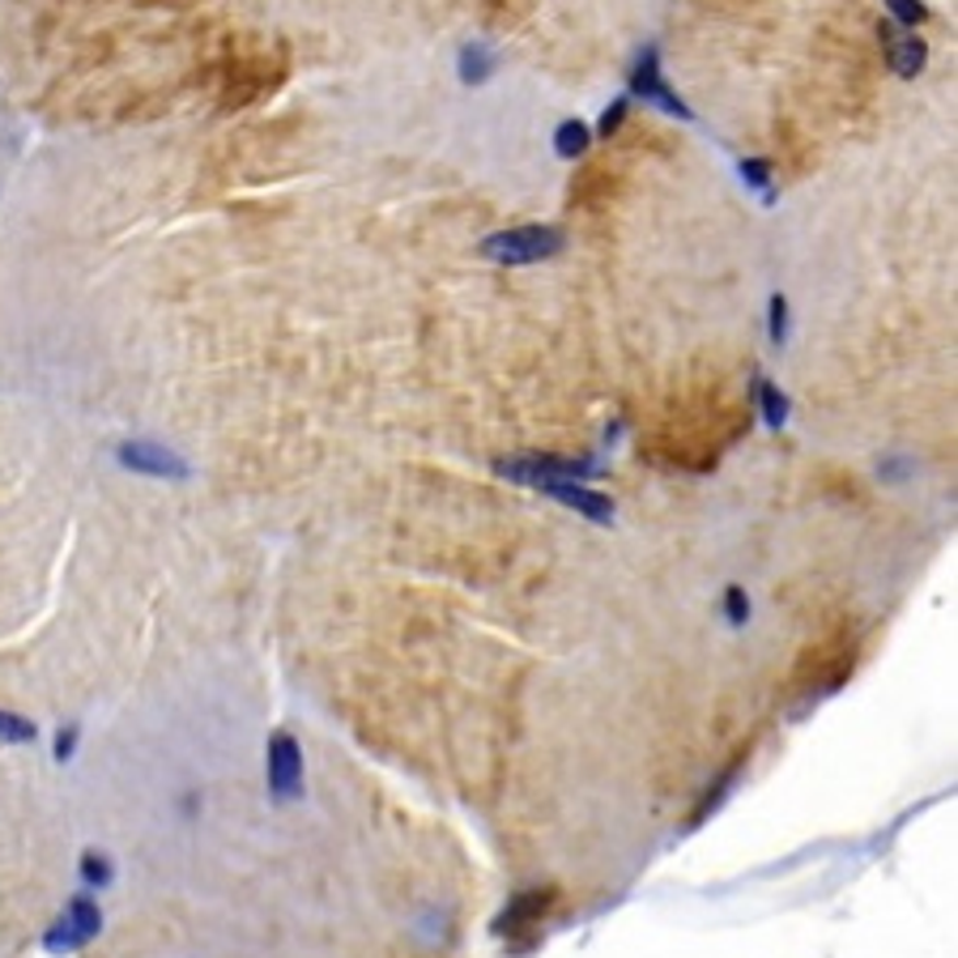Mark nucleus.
<instances>
[{
  "instance_id": "nucleus-1",
  "label": "nucleus",
  "mask_w": 958,
  "mask_h": 958,
  "mask_svg": "<svg viewBox=\"0 0 958 958\" xmlns=\"http://www.w3.org/2000/svg\"><path fill=\"white\" fill-rule=\"evenodd\" d=\"M265 784L273 805H290L307 793V763H303V746L295 732L277 728L265 746Z\"/></svg>"
},
{
  "instance_id": "nucleus-2",
  "label": "nucleus",
  "mask_w": 958,
  "mask_h": 958,
  "mask_svg": "<svg viewBox=\"0 0 958 958\" xmlns=\"http://www.w3.org/2000/svg\"><path fill=\"white\" fill-rule=\"evenodd\" d=\"M563 252V230L554 227H516L482 239V256L495 265H533Z\"/></svg>"
},
{
  "instance_id": "nucleus-3",
  "label": "nucleus",
  "mask_w": 958,
  "mask_h": 958,
  "mask_svg": "<svg viewBox=\"0 0 958 958\" xmlns=\"http://www.w3.org/2000/svg\"><path fill=\"white\" fill-rule=\"evenodd\" d=\"M103 933V908L90 894H73L65 903V912L51 920V928L43 933V950L47 955H73L81 946H90Z\"/></svg>"
},
{
  "instance_id": "nucleus-4",
  "label": "nucleus",
  "mask_w": 958,
  "mask_h": 958,
  "mask_svg": "<svg viewBox=\"0 0 958 958\" xmlns=\"http://www.w3.org/2000/svg\"><path fill=\"white\" fill-rule=\"evenodd\" d=\"M498 477H507V482H520V486H545V482H588L592 473H597V464L592 460H572V457H507L495 464Z\"/></svg>"
},
{
  "instance_id": "nucleus-5",
  "label": "nucleus",
  "mask_w": 958,
  "mask_h": 958,
  "mask_svg": "<svg viewBox=\"0 0 958 958\" xmlns=\"http://www.w3.org/2000/svg\"><path fill=\"white\" fill-rule=\"evenodd\" d=\"M554 903H558V886H529V890H520V894L507 899V908L495 916L490 933L503 937V942H511V937H520V933H533L536 924H541V916L554 912Z\"/></svg>"
},
{
  "instance_id": "nucleus-6",
  "label": "nucleus",
  "mask_w": 958,
  "mask_h": 958,
  "mask_svg": "<svg viewBox=\"0 0 958 958\" xmlns=\"http://www.w3.org/2000/svg\"><path fill=\"white\" fill-rule=\"evenodd\" d=\"M631 94H639V99H648L651 107H660L665 115H673V119H686L694 124V112H690L686 103L673 94V85L660 77V51L656 47H644L639 51V60H635V69H631Z\"/></svg>"
},
{
  "instance_id": "nucleus-7",
  "label": "nucleus",
  "mask_w": 958,
  "mask_h": 958,
  "mask_svg": "<svg viewBox=\"0 0 958 958\" xmlns=\"http://www.w3.org/2000/svg\"><path fill=\"white\" fill-rule=\"evenodd\" d=\"M115 460L124 464V469H132V473H146V477H171V482H184L192 469L184 457H175V452H166V448H158V443H119L115 448Z\"/></svg>"
},
{
  "instance_id": "nucleus-8",
  "label": "nucleus",
  "mask_w": 958,
  "mask_h": 958,
  "mask_svg": "<svg viewBox=\"0 0 958 958\" xmlns=\"http://www.w3.org/2000/svg\"><path fill=\"white\" fill-rule=\"evenodd\" d=\"M881 43H886V65L890 73L899 77H916L928 65V43L916 31H894V22H881L878 26Z\"/></svg>"
},
{
  "instance_id": "nucleus-9",
  "label": "nucleus",
  "mask_w": 958,
  "mask_h": 958,
  "mask_svg": "<svg viewBox=\"0 0 958 958\" xmlns=\"http://www.w3.org/2000/svg\"><path fill=\"white\" fill-rule=\"evenodd\" d=\"M541 495H550V498H558L563 507H572V511H579L584 520H592V524H613V498L610 495H601V490H588L584 482H545V486H536Z\"/></svg>"
},
{
  "instance_id": "nucleus-10",
  "label": "nucleus",
  "mask_w": 958,
  "mask_h": 958,
  "mask_svg": "<svg viewBox=\"0 0 958 958\" xmlns=\"http://www.w3.org/2000/svg\"><path fill=\"white\" fill-rule=\"evenodd\" d=\"M741 771H746V759H732V763H728L725 775H720L716 784H707V793L699 797V805H694V813H690V822H686V827H699V822H707V818H712V813H716V809H720V805L728 801V793L737 788V780H741Z\"/></svg>"
},
{
  "instance_id": "nucleus-11",
  "label": "nucleus",
  "mask_w": 958,
  "mask_h": 958,
  "mask_svg": "<svg viewBox=\"0 0 958 958\" xmlns=\"http://www.w3.org/2000/svg\"><path fill=\"white\" fill-rule=\"evenodd\" d=\"M495 69H498V60H495L490 47H482V43L460 47V81H464V85H482V81H490Z\"/></svg>"
},
{
  "instance_id": "nucleus-12",
  "label": "nucleus",
  "mask_w": 958,
  "mask_h": 958,
  "mask_svg": "<svg viewBox=\"0 0 958 958\" xmlns=\"http://www.w3.org/2000/svg\"><path fill=\"white\" fill-rule=\"evenodd\" d=\"M588 141H592V132H588V124H584V119H563V124H558V132H554V153H558V158H567V162H575L579 153L588 150Z\"/></svg>"
},
{
  "instance_id": "nucleus-13",
  "label": "nucleus",
  "mask_w": 958,
  "mask_h": 958,
  "mask_svg": "<svg viewBox=\"0 0 958 958\" xmlns=\"http://www.w3.org/2000/svg\"><path fill=\"white\" fill-rule=\"evenodd\" d=\"M754 396H759L763 422L771 426V430H780V426L788 422V396H784L771 380H754Z\"/></svg>"
},
{
  "instance_id": "nucleus-14",
  "label": "nucleus",
  "mask_w": 958,
  "mask_h": 958,
  "mask_svg": "<svg viewBox=\"0 0 958 958\" xmlns=\"http://www.w3.org/2000/svg\"><path fill=\"white\" fill-rule=\"evenodd\" d=\"M35 737H38L35 720H26V716L0 707V741H4V746H31Z\"/></svg>"
},
{
  "instance_id": "nucleus-15",
  "label": "nucleus",
  "mask_w": 958,
  "mask_h": 958,
  "mask_svg": "<svg viewBox=\"0 0 958 958\" xmlns=\"http://www.w3.org/2000/svg\"><path fill=\"white\" fill-rule=\"evenodd\" d=\"M737 175H741V180H746L750 188L763 192L766 205H775V188H771V162H766V158H741Z\"/></svg>"
},
{
  "instance_id": "nucleus-16",
  "label": "nucleus",
  "mask_w": 958,
  "mask_h": 958,
  "mask_svg": "<svg viewBox=\"0 0 958 958\" xmlns=\"http://www.w3.org/2000/svg\"><path fill=\"white\" fill-rule=\"evenodd\" d=\"M81 878L90 881V886H99V890H107L115 878L112 861H107L103 852H85V856H81Z\"/></svg>"
},
{
  "instance_id": "nucleus-17",
  "label": "nucleus",
  "mask_w": 958,
  "mask_h": 958,
  "mask_svg": "<svg viewBox=\"0 0 958 958\" xmlns=\"http://www.w3.org/2000/svg\"><path fill=\"white\" fill-rule=\"evenodd\" d=\"M725 617L728 626H746L750 622V597H746L741 584H728L725 588Z\"/></svg>"
},
{
  "instance_id": "nucleus-18",
  "label": "nucleus",
  "mask_w": 958,
  "mask_h": 958,
  "mask_svg": "<svg viewBox=\"0 0 958 958\" xmlns=\"http://www.w3.org/2000/svg\"><path fill=\"white\" fill-rule=\"evenodd\" d=\"M886 9H890V22H894V26H908V31L928 18V9H924L920 0H886Z\"/></svg>"
},
{
  "instance_id": "nucleus-19",
  "label": "nucleus",
  "mask_w": 958,
  "mask_h": 958,
  "mask_svg": "<svg viewBox=\"0 0 958 958\" xmlns=\"http://www.w3.org/2000/svg\"><path fill=\"white\" fill-rule=\"evenodd\" d=\"M766 324H771V342H775V345L788 342V299H784V295H771Z\"/></svg>"
},
{
  "instance_id": "nucleus-20",
  "label": "nucleus",
  "mask_w": 958,
  "mask_h": 958,
  "mask_svg": "<svg viewBox=\"0 0 958 958\" xmlns=\"http://www.w3.org/2000/svg\"><path fill=\"white\" fill-rule=\"evenodd\" d=\"M622 119H626V99H613L610 107L601 112V128H597V132H601V137H613V132L622 128Z\"/></svg>"
},
{
  "instance_id": "nucleus-21",
  "label": "nucleus",
  "mask_w": 958,
  "mask_h": 958,
  "mask_svg": "<svg viewBox=\"0 0 958 958\" xmlns=\"http://www.w3.org/2000/svg\"><path fill=\"white\" fill-rule=\"evenodd\" d=\"M77 737H81V728L77 725L60 728V737H56V759H60V763H69V759L77 754Z\"/></svg>"
}]
</instances>
